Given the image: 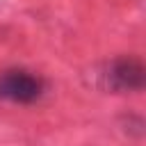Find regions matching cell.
<instances>
[{"label": "cell", "instance_id": "cell-1", "mask_svg": "<svg viewBox=\"0 0 146 146\" xmlns=\"http://www.w3.org/2000/svg\"><path fill=\"white\" fill-rule=\"evenodd\" d=\"M48 91L46 78L39 73L23 68V66H9L0 71V100L14 103V105H32L39 103Z\"/></svg>", "mask_w": 146, "mask_h": 146}, {"label": "cell", "instance_id": "cell-2", "mask_svg": "<svg viewBox=\"0 0 146 146\" xmlns=\"http://www.w3.org/2000/svg\"><path fill=\"white\" fill-rule=\"evenodd\" d=\"M98 75H100V87L112 94H137L144 89L146 82V71L141 59L132 55H123L107 62Z\"/></svg>", "mask_w": 146, "mask_h": 146}]
</instances>
